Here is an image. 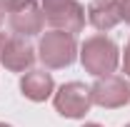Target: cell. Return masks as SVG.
Masks as SVG:
<instances>
[{"mask_svg":"<svg viewBox=\"0 0 130 127\" xmlns=\"http://www.w3.org/2000/svg\"><path fill=\"white\" fill-rule=\"evenodd\" d=\"M80 62L85 67V72H90L93 77H105L118 70L120 50L110 37L93 35L80 45Z\"/></svg>","mask_w":130,"mask_h":127,"instance_id":"cell-1","label":"cell"},{"mask_svg":"<svg viewBox=\"0 0 130 127\" xmlns=\"http://www.w3.org/2000/svg\"><path fill=\"white\" fill-rule=\"evenodd\" d=\"M75 55H78L75 35H68V32L50 30L38 43V57L50 70H63L68 65H73L75 62Z\"/></svg>","mask_w":130,"mask_h":127,"instance_id":"cell-2","label":"cell"},{"mask_svg":"<svg viewBox=\"0 0 130 127\" xmlns=\"http://www.w3.org/2000/svg\"><path fill=\"white\" fill-rule=\"evenodd\" d=\"M40 8L53 30L75 35L85 28V8L78 0H40Z\"/></svg>","mask_w":130,"mask_h":127,"instance_id":"cell-3","label":"cell"},{"mask_svg":"<svg viewBox=\"0 0 130 127\" xmlns=\"http://www.w3.org/2000/svg\"><path fill=\"white\" fill-rule=\"evenodd\" d=\"M5 5H8L10 28L13 32H18V37H32L43 32L45 17L38 0H5Z\"/></svg>","mask_w":130,"mask_h":127,"instance_id":"cell-4","label":"cell"},{"mask_svg":"<svg viewBox=\"0 0 130 127\" xmlns=\"http://www.w3.org/2000/svg\"><path fill=\"white\" fill-rule=\"evenodd\" d=\"M53 105L68 120H80L90 112V87H85L83 82H65L58 87V92L53 95Z\"/></svg>","mask_w":130,"mask_h":127,"instance_id":"cell-5","label":"cell"},{"mask_svg":"<svg viewBox=\"0 0 130 127\" xmlns=\"http://www.w3.org/2000/svg\"><path fill=\"white\" fill-rule=\"evenodd\" d=\"M90 100L98 107H105V110H118V107H125L130 102V82L118 75H105V77H98L90 87Z\"/></svg>","mask_w":130,"mask_h":127,"instance_id":"cell-6","label":"cell"},{"mask_svg":"<svg viewBox=\"0 0 130 127\" xmlns=\"http://www.w3.org/2000/svg\"><path fill=\"white\" fill-rule=\"evenodd\" d=\"M0 62L5 65V70L10 72H30L32 62H35V50L23 40V37H10L8 45L3 50V60Z\"/></svg>","mask_w":130,"mask_h":127,"instance_id":"cell-7","label":"cell"},{"mask_svg":"<svg viewBox=\"0 0 130 127\" xmlns=\"http://www.w3.org/2000/svg\"><path fill=\"white\" fill-rule=\"evenodd\" d=\"M20 90L32 102H45L55 92V82H53V75L45 70H30L20 77Z\"/></svg>","mask_w":130,"mask_h":127,"instance_id":"cell-8","label":"cell"},{"mask_svg":"<svg viewBox=\"0 0 130 127\" xmlns=\"http://www.w3.org/2000/svg\"><path fill=\"white\" fill-rule=\"evenodd\" d=\"M88 20L90 25L100 32L113 30L115 25L120 23V8L118 0H93L88 5Z\"/></svg>","mask_w":130,"mask_h":127,"instance_id":"cell-9","label":"cell"},{"mask_svg":"<svg viewBox=\"0 0 130 127\" xmlns=\"http://www.w3.org/2000/svg\"><path fill=\"white\" fill-rule=\"evenodd\" d=\"M118 8H120V20L130 25V0H118Z\"/></svg>","mask_w":130,"mask_h":127,"instance_id":"cell-10","label":"cell"},{"mask_svg":"<svg viewBox=\"0 0 130 127\" xmlns=\"http://www.w3.org/2000/svg\"><path fill=\"white\" fill-rule=\"evenodd\" d=\"M123 67H125V75L130 77V43L125 45V55H123Z\"/></svg>","mask_w":130,"mask_h":127,"instance_id":"cell-11","label":"cell"},{"mask_svg":"<svg viewBox=\"0 0 130 127\" xmlns=\"http://www.w3.org/2000/svg\"><path fill=\"white\" fill-rule=\"evenodd\" d=\"M5 13H8V5H5V0H0V25L5 20Z\"/></svg>","mask_w":130,"mask_h":127,"instance_id":"cell-12","label":"cell"},{"mask_svg":"<svg viewBox=\"0 0 130 127\" xmlns=\"http://www.w3.org/2000/svg\"><path fill=\"white\" fill-rule=\"evenodd\" d=\"M5 45H8V37L0 32V60H3V50H5Z\"/></svg>","mask_w":130,"mask_h":127,"instance_id":"cell-13","label":"cell"},{"mask_svg":"<svg viewBox=\"0 0 130 127\" xmlns=\"http://www.w3.org/2000/svg\"><path fill=\"white\" fill-rule=\"evenodd\" d=\"M85 127H100V125H95V122H90V125H85Z\"/></svg>","mask_w":130,"mask_h":127,"instance_id":"cell-14","label":"cell"},{"mask_svg":"<svg viewBox=\"0 0 130 127\" xmlns=\"http://www.w3.org/2000/svg\"><path fill=\"white\" fill-rule=\"evenodd\" d=\"M0 127H10V125H5V122H0Z\"/></svg>","mask_w":130,"mask_h":127,"instance_id":"cell-15","label":"cell"},{"mask_svg":"<svg viewBox=\"0 0 130 127\" xmlns=\"http://www.w3.org/2000/svg\"><path fill=\"white\" fill-rule=\"evenodd\" d=\"M125 127H130V122H128V125H125Z\"/></svg>","mask_w":130,"mask_h":127,"instance_id":"cell-16","label":"cell"}]
</instances>
